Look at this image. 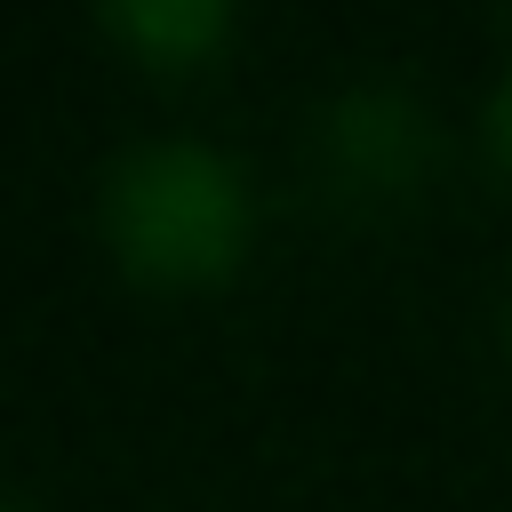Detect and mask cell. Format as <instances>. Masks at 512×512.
<instances>
[{"instance_id":"5b68a950","label":"cell","mask_w":512,"mask_h":512,"mask_svg":"<svg viewBox=\"0 0 512 512\" xmlns=\"http://www.w3.org/2000/svg\"><path fill=\"white\" fill-rule=\"evenodd\" d=\"M0 512H16V504H0Z\"/></svg>"},{"instance_id":"3957f363","label":"cell","mask_w":512,"mask_h":512,"mask_svg":"<svg viewBox=\"0 0 512 512\" xmlns=\"http://www.w3.org/2000/svg\"><path fill=\"white\" fill-rule=\"evenodd\" d=\"M112 8V24L128 32V40H144V48H200V40H216V24H224V8L232 0H104Z\"/></svg>"},{"instance_id":"7a4b0ae2","label":"cell","mask_w":512,"mask_h":512,"mask_svg":"<svg viewBox=\"0 0 512 512\" xmlns=\"http://www.w3.org/2000/svg\"><path fill=\"white\" fill-rule=\"evenodd\" d=\"M320 152H328V168H336L352 192H392V184H408L416 160H424V112H416V96L392 88V80H352V88H336L328 112H320Z\"/></svg>"},{"instance_id":"277c9868","label":"cell","mask_w":512,"mask_h":512,"mask_svg":"<svg viewBox=\"0 0 512 512\" xmlns=\"http://www.w3.org/2000/svg\"><path fill=\"white\" fill-rule=\"evenodd\" d=\"M488 144L512 160V64H504V80H496V96H488Z\"/></svg>"},{"instance_id":"6da1fadb","label":"cell","mask_w":512,"mask_h":512,"mask_svg":"<svg viewBox=\"0 0 512 512\" xmlns=\"http://www.w3.org/2000/svg\"><path fill=\"white\" fill-rule=\"evenodd\" d=\"M240 224V168L200 136H144L104 168V232L136 272H216Z\"/></svg>"}]
</instances>
